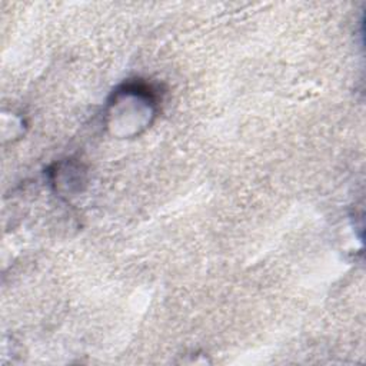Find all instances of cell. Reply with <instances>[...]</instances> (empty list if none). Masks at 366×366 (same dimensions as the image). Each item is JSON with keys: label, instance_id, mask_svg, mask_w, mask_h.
<instances>
[{"label": "cell", "instance_id": "1", "mask_svg": "<svg viewBox=\"0 0 366 366\" xmlns=\"http://www.w3.org/2000/svg\"><path fill=\"white\" fill-rule=\"evenodd\" d=\"M156 112V90L143 81H129L113 92L104 120L114 136L133 137L150 127Z\"/></svg>", "mask_w": 366, "mask_h": 366}, {"label": "cell", "instance_id": "2", "mask_svg": "<svg viewBox=\"0 0 366 366\" xmlns=\"http://www.w3.org/2000/svg\"><path fill=\"white\" fill-rule=\"evenodd\" d=\"M84 182V170L80 164L64 162L56 164V169L51 172V183L56 186V190L60 192H74L80 190V184Z\"/></svg>", "mask_w": 366, "mask_h": 366}]
</instances>
